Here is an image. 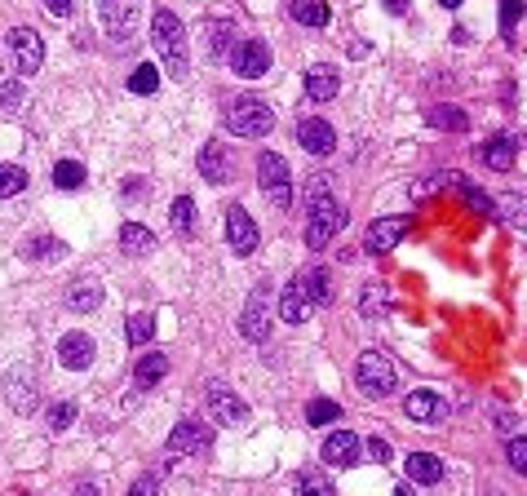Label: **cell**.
Here are the masks:
<instances>
[{"label": "cell", "instance_id": "6da1fadb", "mask_svg": "<svg viewBox=\"0 0 527 496\" xmlns=\"http://www.w3.org/2000/svg\"><path fill=\"white\" fill-rule=\"evenodd\" d=\"M151 45H155V54H160L164 62V71H169L173 80H186L191 76V49H186V27H182V18L173 14V9H155L151 14Z\"/></svg>", "mask_w": 527, "mask_h": 496}, {"label": "cell", "instance_id": "7a4b0ae2", "mask_svg": "<svg viewBox=\"0 0 527 496\" xmlns=\"http://www.w3.org/2000/svg\"><path fill=\"white\" fill-rule=\"evenodd\" d=\"M346 226V204L337 195H315L306 200V244L310 248H328Z\"/></svg>", "mask_w": 527, "mask_h": 496}, {"label": "cell", "instance_id": "3957f363", "mask_svg": "<svg viewBox=\"0 0 527 496\" xmlns=\"http://www.w3.org/2000/svg\"><path fill=\"white\" fill-rule=\"evenodd\" d=\"M355 381H359V390H364L368 399H390L395 395V386H399V368H395V359H390L386 350H364L359 364H355Z\"/></svg>", "mask_w": 527, "mask_h": 496}, {"label": "cell", "instance_id": "277c9868", "mask_svg": "<svg viewBox=\"0 0 527 496\" xmlns=\"http://www.w3.org/2000/svg\"><path fill=\"white\" fill-rule=\"evenodd\" d=\"M226 129H231L235 138H266V133L275 129L271 102H262V98H235L231 111H226Z\"/></svg>", "mask_w": 527, "mask_h": 496}, {"label": "cell", "instance_id": "5b68a950", "mask_svg": "<svg viewBox=\"0 0 527 496\" xmlns=\"http://www.w3.org/2000/svg\"><path fill=\"white\" fill-rule=\"evenodd\" d=\"M257 186L271 200V209H288L293 204V178H288V160L279 151L257 155Z\"/></svg>", "mask_w": 527, "mask_h": 496}, {"label": "cell", "instance_id": "8992f818", "mask_svg": "<svg viewBox=\"0 0 527 496\" xmlns=\"http://www.w3.org/2000/svg\"><path fill=\"white\" fill-rule=\"evenodd\" d=\"M213 448V426H200V421H178L169 434V443H164V457L178 461V457H200V452Z\"/></svg>", "mask_w": 527, "mask_h": 496}, {"label": "cell", "instance_id": "52a82bcc", "mask_svg": "<svg viewBox=\"0 0 527 496\" xmlns=\"http://www.w3.org/2000/svg\"><path fill=\"white\" fill-rule=\"evenodd\" d=\"M240 333H244V341H253V346L271 341V288H266V284H257V288H253V297L244 302Z\"/></svg>", "mask_w": 527, "mask_h": 496}, {"label": "cell", "instance_id": "ba28073f", "mask_svg": "<svg viewBox=\"0 0 527 496\" xmlns=\"http://www.w3.org/2000/svg\"><path fill=\"white\" fill-rule=\"evenodd\" d=\"M226 62H231L235 76H244V80H262L266 71H271V49H266L257 36H244V40H235V49L226 54Z\"/></svg>", "mask_w": 527, "mask_h": 496}, {"label": "cell", "instance_id": "9c48e42d", "mask_svg": "<svg viewBox=\"0 0 527 496\" xmlns=\"http://www.w3.org/2000/svg\"><path fill=\"white\" fill-rule=\"evenodd\" d=\"M98 18H102V31L116 45H124L138 31V0H98Z\"/></svg>", "mask_w": 527, "mask_h": 496}, {"label": "cell", "instance_id": "30bf717a", "mask_svg": "<svg viewBox=\"0 0 527 496\" xmlns=\"http://www.w3.org/2000/svg\"><path fill=\"white\" fill-rule=\"evenodd\" d=\"M226 244L235 248V257H253L257 244H262L257 222L248 217V209H240V204H231V209H226Z\"/></svg>", "mask_w": 527, "mask_h": 496}, {"label": "cell", "instance_id": "8fae6325", "mask_svg": "<svg viewBox=\"0 0 527 496\" xmlns=\"http://www.w3.org/2000/svg\"><path fill=\"white\" fill-rule=\"evenodd\" d=\"M9 54H14V67L23 71V76H36L40 62H45V40L31 27H14L9 31Z\"/></svg>", "mask_w": 527, "mask_h": 496}, {"label": "cell", "instance_id": "7c38bea8", "mask_svg": "<svg viewBox=\"0 0 527 496\" xmlns=\"http://www.w3.org/2000/svg\"><path fill=\"white\" fill-rule=\"evenodd\" d=\"M403 417L417 421V426H439L448 417V399L434 395V390H412V395H403Z\"/></svg>", "mask_w": 527, "mask_h": 496}, {"label": "cell", "instance_id": "4fadbf2b", "mask_svg": "<svg viewBox=\"0 0 527 496\" xmlns=\"http://www.w3.org/2000/svg\"><path fill=\"white\" fill-rule=\"evenodd\" d=\"M5 399H9V408L14 412H23V417H31L36 412V403H40V395H36V372L31 368H9V377H5Z\"/></svg>", "mask_w": 527, "mask_h": 496}, {"label": "cell", "instance_id": "5bb4252c", "mask_svg": "<svg viewBox=\"0 0 527 496\" xmlns=\"http://www.w3.org/2000/svg\"><path fill=\"white\" fill-rule=\"evenodd\" d=\"M408 231H412V217H377V222L368 226V235H364V248H368L372 257L390 253V248H395Z\"/></svg>", "mask_w": 527, "mask_h": 496}, {"label": "cell", "instance_id": "9a60e30c", "mask_svg": "<svg viewBox=\"0 0 527 496\" xmlns=\"http://www.w3.org/2000/svg\"><path fill=\"white\" fill-rule=\"evenodd\" d=\"M209 412L217 426H244L248 421V403L231 386H209Z\"/></svg>", "mask_w": 527, "mask_h": 496}, {"label": "cell", "instance_id": "2e32d148", "mask_svg": "<svg viewBox=\"0 0 527 496\" xmlns=\"http://www.w3.org/2000/svg\"><path fill=\"white\" fill-rule=\"evenodd\" d=\"M328 465H337V470H350V465H359V457H364V443H359L355 430H337L324 439V452H319Z\"/></svg>", "mask_w": 527, "mask_h": 496}, {"label": "cell", "instance_id": "e0dca14e", "mask_svg": "<svg viewBox=\"0 0 527 496\" xmlns=\"http://www.w3.org/2000/svg\"><path fill=\"white\" fill-rule=\"evenodd\" d=\"M297 142H302V151H310V155H333L337 151V129L319 116L297 120Z\"/></svg>", "mask_w": 527, "mask_h": 496}, {"label": "cell", "instance_id": "ac0fdd59", "mask_svg": "<svg viewBox=\"0 0 527 496\" xmlns=\"http://www.w3.org/2000/svg\"><path fill=\"white\" fill-rule=\"evenodd\" d=\"M200 178H209L213 186H226L235 178V164H231L226 142H204L200 147Z\"/></svg>", "mask_w": 527, "mask_h": 496}, {"label": "cell", "instance_id": "d6986e66", "mask_svg": "<svg viewBox=\"0 0 527 496\" xmlns=\"http://www.w3.org/2000/svg\"><path fill=\"white\" fill-rule=\"evenodd\" d=\"M93 355H98V346H93L89 333H67L58 337V364L71 368V372H85L93 364Z\"/></svg>", "mask_w": 527, "mask_h": 496}, {"label": "cell", "instance_id": "ffe728a7", "mask_svg": "<svg viewBox=\"0 0 527 496\" xmlns=\"http://www.w3.org/2000/svg\"><path fill=\"white\" fill-rule=\"evenodd\" d=\"M479 160L488 164V169H496V173H510L514 160H519V138H514V133H501V138L483 142V147H479Z\"/></svg>", "mask_w": 527, "mask_h": 496}, {"label": "cell", "instance_id": "44dd1931", "mask_svg": "<svg viewBox=\"0 0 527 496\" xmlns=\"http://www.w3.org/2000/svg\"><path fill=\"white\" fill-rule=\"evenodd\" d=\"M293 284L302 288L306 306H328V302H333V279H328L324 266H310V271H297V275H293Z\"/></svg>", "mask_w": 527, "mask_h": 496}, {"label": "cell", "instance_id": "7402d4cb", "mask_svg": "<svg viewBox=\"0 0 527 496\" xmlns=\"http://www.w3.org/2000/svg\"><path fill=\"white\" fill-rule=\"evenodd\" d=\"M341 93V71H333L328 62H319V67L306 71V98L310 102H333Z\"/></svg>", "mask_w": 527, "mask_h": 496}, {"label": "cell", "instance_id": "603a6c76", "mask_svg": "<svg viewBox=\"0 0 527 496\" xmlns=\"http://www.w3.org/2000/svg\"><path fill=\"white\" fill-rule=\"evenodd\" d=\"M98 306H102V284H98V279H89V275L71 279V284H67V310L89 315V310H98Z\"/></svg>", "mask_w": 527, "mask_h": 496}, {"label": "cell", "instance_id": "cb8c5ba5", "mask_svg": "<svg viewBox=\"0 0 527 496\" xmlns=\"http://www.w3.org/2000/svg\"><path fill=\"white\" fill-rule=\"evenodd\" d=\"M403 465H408V479L421 483V488H434V483L443 479V461L434 457V452H412Z\"/></svg>", "mask_w": 527, "mask_h": 496}, {"label": "cell", "instance_id": "d4e9b609", "mask_svg": "<svg viewBox=\"0 0 527 496\" xmlns=\"http://www.w3.org/2000/svg\"><path fill=\"white\" fill-rule=\"evenodd\" d=\"M120 248H124L129 257H147L151 248H155V235H151L142 222H124V226H120Z\"/></svg>", "mask_w": 527, "mask_h": 496}, {"label": "cell", "instance_id": "484cf974", "mask_svg": "<svg viewBox=\"0 0 527 496\" xmlns=\"http://www.w3.org/2000/svg\"><path fill=\"white\" fill-rule=\"evenodd\" d=\"M288 14H293V23H302V27H328V0H293L288 5Z\"/></svg>", "mask_w": 527, "mask_h": 496}, {"label": "cell", "instance_id": "4316f807", "mask_svg": "<svg viewBox=\"0 0 527 496\" xmlns=\"http://www.w3.org/2000/svg\"><path fill=\"white\" fill-rule=\"evenodd\" d=\"M359 310H364V319H386L390 315V284H368L364 293H359Z\"/></svg>", "mask_w": 527, "mask_h": 496}, {"label": "cell", "instance_id": "83f0119b", "mask_svg": "<svg viewBox=\"0 0 527 496\" xmlns=\"http://www.w3.org/2000/svg\"><path fill=\"white\" fill-rule=\"evenodd\" d=\"M306 297H302V288L297 284H288L284 293H279V319H284V324H306Z\"/></svg>", "mask_w": 527, "mask_h": 496}, {"label": "cell", "instance_id": "f1b7e54d", "mask_svg": "<svg viewBox=\"0 0 527 496\" xmlns=\"http://www.w3.org/2000/svg\"><path fill=\"white\" fill-rule=\"evenodd\" d=\"M164 372H169V355H142L138 368H133V381H138L142 390H151L155 381H164Z\"/></svg>", "mask_w": 527, "mask_h": 496}, {"label": "cell", "instance_id": "f546056e", "mask_svg": "<svg viewBox=\"0 0 527 496\" xmlns=\"http://www.w3.org/2000/svg\"><path fill=\"white\" fill-rule=\"evenodd\" d=\"M430 124H434V129H448V133H465V129H470V116H465L461 107L439 102V107H430Z\"/></svg>", "mask_w": 527, "mask_h": 496}, {"label": "cell", "instance_id": "4dcf8cb0", "mask_svg": "<svg viewBox=\"0 0 527 496\" xmlns=\"http://www.w3.org/2000/svg\"><path fill=\"white\" fill-rule=\"evenodd\" d=\"M23 253L31 257V262H58V257H67V244L54 240V235H36Z\"/></svg>", "mask_w": 527, "mask_h": 496}, {"label": "cell", "instance_id": "1f68e13d", "mask_svg": "<svg viewBox=\"0 0 527 496\" xmlns=\"http://www.w3.org/2000/svg\"><path fill=\"white\" fill-rule=\"evenodd\" d=\"M231 49H235V23H226V18L209 23V54L213 58H226Z\"/></svg>", "mask_w": 527, "mask_h": 496}, {"label": "cell", "instance_id": "d6a6232c", "mask_svg": "<svg viewBox=\"0 0 527 496\" xmlns=\"http://www.w3.org/2000/svg\"><path fill=\"white\" fill-rule=\"evenodd\" d=\"M54 186L58 191H80V186H85V164L80 160H58L54 164Z\"/></svg>", "mask_w": 527, "mask_h": 496}, {"label": "cell", "instance_id": "836d02e7", "mask_svg": "<svg viewBox=\"0 0 527 496\" xmlns=\"http://www.w3.org/2000/svg\"><path fill=\"white\" fill-rule=\"evenodd\" d=\"M151 337H155V315H147V310L129 315V324H124V341H129V346H147Z\"/></svg>", "mask_w": 527, "mask_h": 496}, {"label": "cell", "instance_id": "e575fe53", "mask_svg": "<svg viewBox=\"0 0 527 496\" xmlns=\"http://www.w3.org/2000/svg\"><path fill=\"white\" fill-rule=\"evenodd\" d=\"M169 222H173V231H178L182 240H191V235H195V204L186 200V195H178V200H173Z\"/></svg>", "mask_w": 527, "mask_h": 496}, {"label": "cell", "instance_id": "d590c367", "mask_svg": "<svg viewBox=\"0 0 527 496\" xmlns=\"http://www.w3.org/2000/svg\"><path fill=\"white\" fill-rule=\"evenodd\" d=\"M27 191V169L23 164H0V200H14Z\"/></svg>", "mask_w": 527, "mask_h": 496}, {"label": "cell", "instance_id": "8d00e7d4", "mask_svg": "<svg viewBox=\"0 0 527 496\" xmlns=\"http://www.w3.org/2000/svg\"><path fill=\"white\" fill-rule=\"evenodd\" d=\"M297 496H337V492L324 470H302L297 474Z\"/></svg>", "mask_w": 527, "mask_h": 496}, {"label": "cell", "instance_id": "74e56055", "mask_svg": "<svg viewBox=\"0 0 527 496\" xmlns=\"http://www.w3.org/2000/svg\"><path fill=\"white\" fill-rule=\"evenodd\" d=\"M155 89H160V67H151V62L133 67V76H129V93H138V98H151Z\"/></svg>", "mask_w": 527, "mask_h": 496}, {"label": "cell", "instance_id": "f35d334b", "mask_svg": "<svg viewBox=\"0 0 527 496\" xmlns=\"http://www.w3.org/2000/svg\"><path fill=\"white\" fill-rule=\"evenodd\" d=\"M333 421H341V403H333V399L306 403V426H333Z\"/></svg>", "mask_w": 527, "mask_h": 496}, {"label": "cell", "instance_id": "ab89813d", "mask_svg": "<svg viewBox=\"0 0 527 496\" xmlns=\"http://www.w3.org/2000/svg\"><path fill=\"white\" fill-rule=\"evenodd\" d=\"M452 186H461L465 204H470V209L479 213V217H488V213L496 209V200H492V195H488V191H479V186H474V182H465V173H457V182H452Z\"/></svg>", "mask_w": 527, "mask_h": 496}, {"label": "cell", "instance_id": "60d3db41", "mask_svg": "<svg viewBox=\"0 0 527 496\" xmlns=\"http://www.w3.org/2000/svg\"><path fill=\"white\" fill-rule=\"evenodd\" d=\"M23 98H27V89H23V76H14V80H0V111H5V116H14V111L23 107Z\"/></svg>", "mask_w": 527, "mask_h": 496}, {"label": "cell", "instance_id": "b9f144b4", "mask_svg": "<svg viewBox=\"0 0 527 496\" xmlns=\"http://www.w3.org/2000/svg\"><path fill=\"white\" fill-rule=\"evenodd\" d=\"M527 14V5L523 0H501V31H505V40H514V23Z\"/></svg>", "mask_w": 527, "mask_h": 496}, {"label": "cell", "instance_id": "7bdbcfd3", "mask_svg": "<svg viewBox=\"0 0 527 496\" xmlns=\"http://www.w3.org/2000/svg\"><path fill=\"white\" fill-rule=\"evenodd\" d=\"M71 421H76V403H67V399H62V403H54V408H49V430H67L71 426Z\"/></svg>", "mask_w": 527, "mask_h": 496}, {"label": "cell", "instance_id": "ee69618b", "mask_svg": "<svg viewBox=\"0 0 527 496\" xmlns=\"http://www.w3.org/2000/svg\"><path fill=\"white\" fill-rule=\"evenodd\" d=\"M505 461H510L514 470L527 479V439H510V443H505Z\"/></svg>", "mask_w": 527, "mask_h": 496}, {"label": "cell", "instance_id": "f6af8a7d", "mask_svg": "<svg viewBox=\"0 0 527 496\" xmlns=\"http://www.w3.org/2000/svg\"><path fill=\"white\" fill-rule=\"evenodd\" d=\"M364 448H368V457L377 461V465H386V461H390V443H386V439H377V434H372Z\"/></svg>", "mask_w": 527, "mask_h": 496}, {"label": "cell", "instance_id": "bcb514c9", "mask_svg": "<svg viewBox=\"0 0 527 496\" xmlns=\"http://www.w3.org/2000/svg\"><path fill=\"white\" fill-rule=\"evenodd\" d=\"M155 492H160V479H155V474H147V479L133 483V492H129V496H155Z\"/></svg>", "mask_w": 527, "mask_h": 496}, {"label": "cell", "instance_id": "7dc6e473", "mask_svg": "<svg viewBox=\"0 0 527 496\" xmlns=\"http://www.w3.org/2000/svg\"><path fill=\"white\" fill-rule=\"evenodd\" d=\"M45 9L54 18H71V9H76V0H45Z\"/></svg>", "mask_w": 527, "mask_h": 496}, {"label": "cell", "instance_id": "c3c4849f", "mask_svg": "<svg viewBox=\"0 0 527 496\" xmlns=\"http://www.w3.org/2000/svg\"><path fill=\"white\" fill-rule=\"evenodd\" d=\"M71 496H102V488H98V483H76V492H71Z\"/></svg>", "mask_w": 527, "mask_h": 496}, {"label": "cell", "instance_id": "681fc988", "mask_svg": "<svg viewBox=\"0 0 527 496\" xmlns=\"http://www.w3.org/2000/svg\"><path fill=\"white\" fill-rule=\"evenodd\" d=\"M390 14H408V0H386Z\"/></svg>", "mask_w": 527, "mask_h": 496}, {"label": "cell", "instance_id": "f907efd6", "mask_svg": "<svg viewBox=\"0 0 527 496\" xmlns=\"http://www.w3.org/2000/svg\"><path fill=\"white\" fill-rule=\"evenodd\" d=\"M439 5H443V9H461V0H439Z\"/></svg>", "mask_w": 527, "mask_h": 496}, {"label": "cell", "instance_id": "816d5d0a", "mask_svg": "<svg viewBox=\"0 0 527 496\" xmlns=\"http://www.w3.org/2000/svg\"><path fill=\"white\" fill-rule=\"evenodd\" d=\"M395 496H412V488H395Z\"/></svg>", "mask_w": 527, "mask_h": 496}, {"label": "cell", "instance_id": "f5cc1de1", "mask_svg": "<svg viewBox=\"0 0 527 496\" xmlns=\"http://www.w3.org/2000/svg\"><path fill=\"white\" fill-rule=\"evenodd\" d=\"M523 226H527V217H523Z\"/></svg>", "mask_w": 527, "mask_h": 496}]
</instances>
